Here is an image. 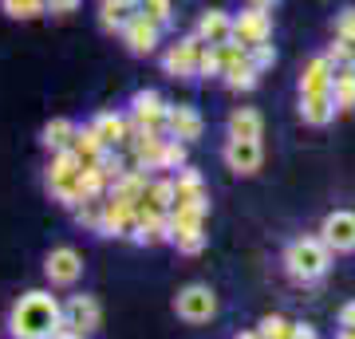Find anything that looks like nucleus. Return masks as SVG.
I'll return each instance as SVG.
<instances>
[{
	"mask_svg": "<svg viewBox=\"0 0 355 339\" xmlns=\"http://www.w3.org/2000/svg\"><path fill=\"white\" fill-rule=\"evenodd\" d=\"M4 327L12 339H51L55 331H64V300L51 296L48 288H32L16 296Z\"/></svg>",
	"mask_w": 355,
	"mask_h": 339,
	"instance_id": "f257e3e1",
	"label": "nucleus"
},
{
	"mask_svg": "<svg viewBox=\"0 0 355 339\" xmlns=\"http://www.w3.org/2000/svg\"><path fill=\"white\" fill-rule=\"evenodd\" d=\"M280 264H284V272H288L296 284H316V280L328 277L331 249L320 237H296V241H288V245H284Z\"/></svg>",
	"mask_w": 355,
	"mask_h": 339,
	"instance_id": "f03ea898",
	"label": "nucleus"
},
{
	"mask_svg": "<svg viewBox=\"0 0 355 339\" xmlns=\"http://www.w3.org/2000/svg\"><path fill=\"white\" fill-rule=\"evenodd\" d=\"M44 186H48L51 201H60L64 209H76L83 198V162H79L71 150L51 154L48 170H44Z\"/></svg>",
	"mask_w": 355,
	"mask_h": 339,
	"instance_id": "7ed1b4c3",
	"label": "nucleus"
},
{
	"mask_svg": "<svg viewBox=\"0 0 355 339\" xmlns=\"http://www.w3.org/2000/svg\"><path fill=\"white\" fill-rule=\"evenodd\" d=\"M174 312L178 320H186V324H209L217 315V292L209 288V284H202V280H193V284H186V288L174 296Z\"/></svg>",
	"mask_w": 355,
	"mask_h": 339,
	"instance_id": "20e7f679",
	"label": "nucleus"
},
{
	"mask_svg": "<svg viewBox=\"0 0 355 339\" xmlns=\"http://www.w3.org/2000/svg\"><path fill=\"white\" fill-rule=\"evenodd\" d=\"M139 225V201H127L119 193L103 198V221H99V237H130Z\"/></svg>",
	"mask_w": 355,
	"mask_h": 339,
	"instance_id": "39448f33",
	"label": "nucleus"
},
{
	"mask_svg": "<svg viewBox=\"0 0 355 339\" xmlns=\"http://www.w3.org/2000/svg\"><path fill=\"white\" fill-rule=\"evenodd\" d=\"M202 40L198 36H182L178 44L162 51V71L170 79H198V63H202Z\"/></svg>",
	"mask_w": 355,
	"mask_h": 339,
	"instance_id": "423d86ee",
	"label": "nucleus"
},
{
	"mask_svg": "<svg viewBox=\"0 0 355 339\" xmlns=\"http://www.w3.org/2000/svg\"><path fill=\"white\" fill-rule=\"evenodd\" d=\"M44 277H48L51 288H71V284H79V277H83V257H79V249L55 245L44 257Z\"/></svg>",
	"mask_w": 355,
	"mask_h": 339,
	"instance_id": "0eeeda50",
	"label": "nucleus"
},
{
	"mask_svg": "<svg viewBox=\"0 0 355 339\" xmlns=\"http://www.w3.org/2000/svg\"><path fill=\"white\" fill-rule=\"evenodd\" d=\"M64 327L67 331H79V336H95L103 327V304L87 292L79 296H67L64 300Z\"/></svg>",
	"mask_w": 355,
	"mask_h": 339,
	"instance_id": "6e6552de",
	"label": "nucleus"
},
{
	"mask_svg": "<svg viewBox=\"0 0 355 339\" xmlns=\"http://www.w3.org/2000/svg\"><path fill=\"white\" fill-rule=\"evenodd\" d=\"M233 40L245 44V48H253V44H272V16H268V8L245 4L241 12L233 16Z\"/></svg>",
	"mask_w": 355,
	"mask_h": 339,
	"instance_id": "1a4fd4ad",
	"label": "nucleus"
},
{
	"mask_svg": "<svg viewBox=\"0 0 355 339\" xmlns=\"http://www.w3.org/2000/svg\"><path fill=\"white\" fill-rule=\"evenodd\" d=\"M316 237L331 252H355V209H331Z\"/></svg>",
	"mask_w": 355,
	"mask_h": 339,
	"instance_id": "9d476101",
	"label": "nucleus"
},
{
	"mask_svg": "<svg viewBox=\"0 0 355 339\" xmlns=\"http://www.w3.org/2000/svg\"><path fill=\"white\" fill-rule=\"evenodd\" d=\"M119 36H123V44H127L130 55H154V51H158V44H162V28L154 24L150 16L130 12L127 28H123Z\"/></svg>",
	"mask_w": 355,
	"mask_h": 339,
	"instance_id": "9b49d317",
	"label": "nucleus"
},
{
	"mask_svg": "<svg viewBox=\"0 0 355 339\" xmlns=\"http://www.w3.org/2000/svg\"><path fill=\"white\" fill-rule=\"evenodd\" d=\"M166 111H170V103L158 95V91H135L130 95V123L135 126H146V130H166Z\"/></svg>",
	"mask_w": 355,
	"mask_h": 339,
	"instance_id": "f8f14e48",
	"label": "nucleus"
},
{
	"mask_svg": "<svg viewBox=\"0 0 355 339\" xmlns=\"http://www.w3.org/2000/svg\"><path fill=\"white\" fill-rule=\"evenodd\" d=\"M205 130V119L198 114V107L190 103H170V111H166V139H178V142H198Z\"/></svg>",
	"mask_w": 355,
	"mask_h": 339,
	"instance_id": "ddd939ff",
	"label": "nucleus"
},
{
	"mask_svg": "<svg viewBox=\"0 0 355 339\" xmlns=\"http://www.w3.org/2000/svg\"><path fill=\"white\" fill-rule=\"evenodd\" d=\"M221 158H225V166L233 170V174L249 177V174H257V170H261L265 150H261V139H225Z\"/></svg>",
	"mask_w": 355,
	"mask_h": 339,
	"instance_id": "4468645a",
	"label": "nucleus"
},
{
	"mask_svg": "<svg viewBox=\"0 0 355 339\" xmlns=\"http://www.w3.org/2000/svg\"><path fill=\"white\" fill-rule=\"evenodd\" d=\"M193 36L202 40L205 48H221L233 40V16L225 8H209V12L198 16V28H193Z\"/></svg>",
	"mask_w": 355,
	"mask_h": 339,
	"instance_id": "2eb2a0df",
	"label": "nucleus"
},
{
	"mask_svg": "<svg viewBox=\"0 0 355 339\" xmlns=\"http://www.w3.org/2000/svg\"><path fill=\"white\" fill-rule=\"evenodd\" d=\"M91 126H95V134L103 139V146L107 150H123L130 142V119L119 111H99L95 119H91Z\"/></svg>",
	"mask_w": 355,
	"mask_h": 339,
	"instance_id": "dca6fc26",
	"label": "nucleus"
},
{
	"mask_svg": "<svg viewBox=\"0 0 355 339\" xmlns=\"http://www.w3.org/2000/svg\"><path fill=\"white\" fill-rule=\"evenodd\" d=\"M331 76L336 67L328 55H312L300 71V95H331Z\"/></svg>",
	"mask_w": 355,
	"mask_h": 339,
	"instance_id": "f3484780",
	"label": "nucleus"
},
{
	"mask_svg": "<svg viewBox=\"0 0 355 339\" xmlns=\"http://www.w3.org/2000/svg\"><path fill=\"white\" fill-rule=\"evenodd\" d=\"M331 103H336V114L355 111V63L336 67V76H331Z\"/></svg>",
	"mask_w": 355,
	"mask_h": 339,
	"instance_id": "a211bd4d",
	"label": "nucleus"
},
{
	"mask_svg": "<svg viewBox=\"0 0 355 339\" xmlns=\"http://www.w3.org/2000/svg\"><path fill=\"white\" fill-rule=\"evenodd\" d=\"M225 126H229V139H261L265 134V119H261L257 107H237Z\"/></svg>",
	"mask_w": 355,
	"mask_h": 339,
	"instance_id": "6ab92c4d",
	"label": "nucleus"
},
{
	"mask_svg": "<svg viewBox=\"0 0 355 339\" xmlns=\"http://www.w3.org/2000/svg\"><path fill=\"white\" fill-rule=\"evenodd\" d=\"M76 130H79V126L71 123V119H51V123L40 130V142H44V150H48V154L71 150V142H76Z\"/></svg>",
	"mask_w": 355,
	"mask_h": 339,
	"instance_id": "aec40b11",
	"label": "nucleus"
},
{
	"mask_svg": "<svg viewBox=\"0 0 355 339\" xmlns=\"http://www.w3.org/2000/svg\"><path fill=\"white\" fill-rule=\"evenodd\" d=\"M300 119L308 126H328L336 119V103L331 95H300Z\"/></svg>",
	"mask_w": 355,
	"mask_h": 339,
	"instance_id": "412c9836",
	"label": "nucleus"
},
{
	"mask_svg": "<svg viewBox=\"0 0 355 339\" xmlns=\"http://www.w3.org/2000/svg\"><path fill=\"white\" fill-rule=\"evenodd\" d=\"M71 154H76L79 162H99L103 154H107V146H103V139L95 134V126H79L76 130V142H71Z\"/></svg>",
	"mask_w": 355,
	"mask_h": 339,
	"instance_id": "4be33fe9",
	"label": "nucleus"
},
{
	"mask_svg": "<svg viewBox=\"0 0 355 339\" xmlns=\"http://www.w3.org/2000/svg\"><path fill=\"white\" fill-rule=\"evenodd\" d=\"M130 12H139V8H127L123 0H99V28L103 32H123L130 20Z\"/></svg>",
	"mask_w": 355,
	"mask_h": 339,
	"instance_id": "5701e85b",
	"label": "nucleus"
},
{
	"mask_svg": "<svg viewBox=\"0 0 355 339\" xmlns=\"http://www.w3.org/2000/svg\"><path fill=\"white\" fill-rule=\"evenodd\" d=\"M221 83H225L229 91H253L257 83H261V71L245 60V63H237V67H229L225 76H221Z\"/></svg>",
	"mask_w": 355,
	"mask_h": 339,
	"instance_id": "b1692460",
	"label": "nucleus"
},
{
	"mask_svg": "<svg viewBox=\"0 0 355 339\" xmlns=\"http://www.w3.org/2000/svg\"><path fill=\"white\" fill-rule=\"evenodd\" d=\"M0 8L12 20H40L48 16V0H0Z\"/></svg>",
	"mask_w": 355,
	"mask_h": 339,
	"instance_id": "393cba45",
	"label": "nucleus"
},
{
	"mask_svg": "<svg viewBox=\"0 0 355 339\" xmlns=\"http://www.w3.org/2000/svg\"><path fill=\"white\" fill-rule=\"evenodd\" d=\"M182 166H190V158H186V142L166 139V142H162V158H158V170H166V174H178Z\"/></svg>",
	"mask_w": 355,
	"mask_h": 339,
	"instance_id": "a878e982",
	"label": "nucleus"
},
{
	"mask_svg": "<svg viewBox=\"0 0 355 339\" xmlns=\"http://www.w3.org/2000/svg\"><path fill=\"white\" fill-rule=\"evenodd\" d=\"M257 336L261 339H292V320L288 315H265L261 324H257Z\"/></svg>",
	"mask_w": 355,
	"mask_h": 339,
	"instance_id": "bb28decb",
	"label": "nucleus"
},
{
	"mask_svg": "<svg viewBox=\"0 0 355 339\" xmlns=\"http://www.w3.org/2000/svg\"><path fill=\"white\" fill-rule=\"evenodd\" d=\"M71 214H76L79 225H87V229H95V233H99V221H103V198H87V201H79V205L71 209Z\"/></svg>",
	"mask_w": 355,
	"mask_h": 339,
	"instance_id": "cd10ccee",
	"label": "nucleus"
},
{
	"mask_svg": "<svg viewBox=\"0 0 355 339\" xmlns=\"http://www.w3.org/2000/svg\"><path fill=\"white\" fill-rule=\"evenodd\" d=\"M139 12H142V16H150L158 28H166L170 20H174V0H142Z\"/></svg>",
	"mask_w": 355,
	"mask_h": 339,
	"instance_id": "c85d7f7f",
	"label": "nucleus"
},
{
	"mask_svg": "<svg viewBox=\"0 0 355 339\" xmlns=\"http://www.w3.org/2000/svg\"><path fill=\"white\" fill-rule=\"evenodd\" d=\"M249 63H253L257 71L265 76L268 67L277 63V48H272V44H253V48H249Z\"/></svg>",
	"mask_w": 355,
	"mask_h": 339,
	"instance_id": "c756f323",
	"label": "nucleus"
},
{
	"mask_svg": "<svg viewBox=\"0 0 355 339\" xmlns=\"http://www.w3.org/2000/svg\"><path fill=\"white\" fill-rule=\"evenodd\" d=\"M198 79H221V55H217V48H202Z\"/></svg>",
	"mask_w": 355,
	"mask_h": 339,
	"instance_id": "7c9ffc66",
	"label": "nucleus"
},
{
	"mask_svg": "<svg viewBox=\"0 0 355 339\" xmlns=\"http://www.w3.org/2000/svg\"><path fill=\"white\" fill-rule=\"evenodd\" d=\"M331 60V67H343V63H355V44H347V40H331V48L324 51Z\"/></svg>",
	"mask_w": 355,
	"mask_h": 339,
	"instance_id": "2f4dec72",
	"label": "nucleus"
},
{
	"mask_svg": "<svg viewBox=\"0 0 355 339\" xmlns=\"http://www.w3.org/2000/svg\"><path fill=\"white\" fill-rule=\"evenodd\" d=\"M336 40H347V44H355V8H343V12H336Z\"/></svg>",
	"mask_w": 355,
	"mask_h": 339,
	"instance_id": "473e14b6",
	"label": "nucleus"
},
{
	"mask_svg": "<svg viewBox=\"0 0 355 339\" xmlns=\"http://www.w3.org/2000/svg\"><path fill=\"white\" fill-rule=\"evenodd\" d=\"M76 8H79V0H48L51 16H67V12H76Z\"/></svg>",
	"mask_w": 355,
	"mask_h": 339,
	"instance_id": "72a5a7b5",
	"label": "nucleus"
},
{
	"mask_svg": "<svg viewBox=\"0 0 355 339\" xmlns=\"http://www.w3.org/2000/svg\"><path fill=\"white\" fill-rule=\"evenodd\" d=\"M340 327H347V331H355V300H347L340 308Z\"/></svg>",
	"mask_w": 355,
	"mask_h": 339,
	"instance_id": "f704fd0d",
	"label": "nucleus"
},
{
	"mask_svg": "<svg viewBox=\"0 0 355 339\" xmlns=\"http://www.w3.org/2000/svg\"><path fill=\"white\" fill-rule=\"evenodd\" d=\"M292 339H316V327L312 324H292Z\"/></svg>",
	"mask_w": 355,
	"mask_h": 339,
	"instance_id": "c9c22d12",
	"label": "nucleus"
},
{
	"mask_svg": "<svg viewBox=\"0 0 355 339\" xmlns=\"http://www.w3.org/2000/svg\"><path fill=\"white\" fill-rule=\"evenodd\" d=\"M51 339H87V336H79V331H67V327H64V331H55Z\"/></svg>",
	"mask_w": 355,
	"mask_h": 339,
	"instance_id": "e433bc0d",
	"label": "nucleus"
},
{
	"mask_svg": "<svg viewBox=\"0 0 355 339\" xmlns=\"http://www.w3.org/2000/svg\"><path fill=\"white\" fill-rule=\"evenodd\" d=\"M249 4H253V8H268V12H272V4H280V0H249Z\"/></svg>",
	"mask_w": 355,
	"mask_h": 339,
	"instance_id": "4c0bfd02",
	"label": "nucleus"
},
{
	"mask_svg": "<svg viewBox=\"0 0 355 339\" xmlns=\"http://www.w3.org/2000/svg\"><path fill=\"white\" fill-rule=\"evenodd\" d=\"M336 339H355V331H347V327H340V331H336Z\"/></svg>",
	"mask_w": 355,
	"mask_h": 339,
	"instance_id": "58836bf2",
	"label": "nucleus"
},
{
	"mask_svg": "<svg viewBox=\"0 0 355 339\" xmlns=\"http://www.w3.org/2000/svg\"><path fill=\"white\" fill-rule=\"evenodd\" d=\"M233 339H261V336H257V331H237Z\"/></svg>",
	"mask_w": 355,
	"mask_h": 339,
	"instance_id": "ea45409f",
	"label": "nucleus"
},
{
	"mask_svg": "<svg viewBox=\"0 0 355 339\" xmlns=\"http://www.w3.org/2000/svg\"><path fill=\"white\" fill-rule=\"evenodd\" d=\"M123 4H127V8H139V4H142V0H123Z\"/></svg>",
	"mask_w": 355,
	"mask_h": 339,
	"instance_id": "a19ab883",
	"label": "nucleus"
}]
</instances>
